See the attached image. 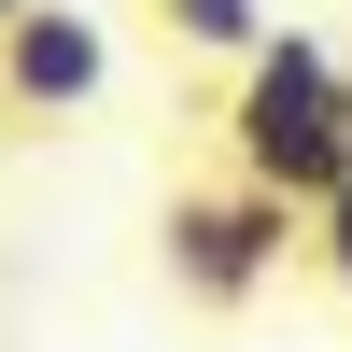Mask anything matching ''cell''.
I'll list each match as a JSON object with an SVG mask.
<instances>
[{
    "instance_id": "obj_2",
    "label": "cell",
    "mask_w": 352,
    "mask_h": 352,
    "mask_svg": "<svg viewBox=\"0 0 352 352\" xmlns=\"http://www.w3.org/2000/svg\"><path fill=\"white\" fill-rule=\"evenodd\" d=\"M296 254H310V212L268 197V184H240V169H226V184H184L155 212V268H169L184 310H254Z\"/></svg>"
},
{
    "instance_id": "obj_6",
    "label": "cell",
    "mask_w": 352,
    "mask_h": 352,
    "mask_svg": "<svg viewBox=\"0 0 352 352\" xmlns=\"http://www.w3.org/2000/svg\"><path fill=\"white\" fill-rule=\"evenodd\" d=\"M14 14H28V0H0V28H14Z\"/></svg>"
},
{
    "instance_id": "obj_1",
    "label": "cell",
    "mask_w": 352,
    "mask_h": 352,
    "mask_svg": "<svg viewBox=\"0 0 352 352\" xmlns=\"http://www.w3.org/2000/svg\"><path fill=\"white\" fill-rule=\"evenodd\" d=\"M226 169L296 197V212H324L352 184V71H338L324 28H268L240 56V85H226Z\"/></svg>"
},
{
    "instance_id": "obj_4",
    "label": "cell",
    "mask_w": 352,
    "mask_h": 352,
    "mask_svg": "<svg viewBox=\"0 0 352 352\" xmlns=\"http://www.w3.org/2000/svg\"><path fill=\"white\" fill-rule=\"evenodd\" d=\"M155 28L184 56H254V43H268V0H155Z\"/></svg>"
},
{
    "instance_id": "obj_3",
    "label": "cell",
    "mask_w": 352,
    "mask_h": 352,
    "mask_svg": "<svg viewBox=\"0 0 352 352\" xmlns=\"http://www.w3.org/2000/svg\"><path fill=\"white\" fill-rule=\"evenodd\" d=\"M99 85H113V28L85 14V0H28V14L0 28V113H14V127H71Z\"/></svg>"
},
{
    "instance_id": "obj_5",
    "label": "cell",
    "mask_w": 352,
    "mask_h": 352,
    "mask_svg": "<svg viewBox=\"0 0 352 352\" xmlns=\"http://www.w3.org/2000/svg\"><path fill=\"white\" fill-rule=\"evenodd\" d=\"M310 268H324V282H338V296H352V184L324 197V212H310Z\"/></svg>"
}]
</instances>
